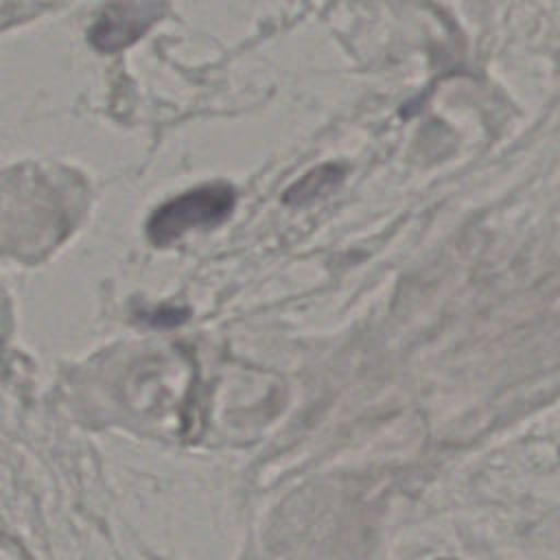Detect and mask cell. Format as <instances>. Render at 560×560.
Listing matches in <instances>:
<instances>
[{
	"instance_id": "obj_3",
	"label": "cell",
	"mask_w": 560,
	"mask_h": 560,
	"mask_svg": "<svg viewBox=\"0 0 560 560\" xmlns=\"http://www.w3.org/2000/svg\"><path fill=\"white\" fill-rule=\"evenodd\" d=\"M343 179V168L339 164H319L306 175H302L295 184H291L282 199L289 206H304L311 203L330 190H335Z\"/></svg>"
},
{
	"instance_id": "obj_1",
	"label": "cell",
	"mask_w": 560,
	"mask_h": 560,
	"mask_svg": "<svg viewBox=\"0 0 560 560\" xmlns=\"http://www.w3.org/2000/svg\"><path fill=\"white\" fill-rule=\"evenodd\" d=\"M234 203L236 190L228 182L190 188L153 210L147 221V236L155 245H171L190 230L219 225L230 217Z\"/></svg>"
},
{
	"instance_id": "obj_2",
	"label": "cell",
	"mask_w": 560,
	"mask_h": 560,
	"mask_svg": "<svg viewBox=\"0 0 560 560\" xmlns=\"http://www.w3.org/2000/svg\"><path fill=\"white\" fill-rule=\"evenodd\" d=\"M166 0H109L88 31V42L103 55H114L136 44L162 15Z\"/></svg>"
},
{
	"instance_id": "obj_4",
	"label": "cell",
	"mask_w": 560,
	"mask_h": 560,
	"mask_svg": "<svg viewBox=\"0 0 560 560\" xmlns=\"http://www.w3.org/2000/svg\"><path fill=\"white\" fill-rule=\"evenodd\" d=\"M186 311L184 308H175V306H160L151 313H144L142 319L153 324V326H175L179 324L182 319H186Z\"/></svg>"
}]
</instances>
